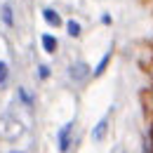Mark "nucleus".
I'll return each instance as SVG.
<instances>
[{
  "mask_svg": "<svg viewBox=\"0 0 153 153\" xmlns=\"http://www.w3.org/2000/svg\"><path fill=\"white\" fill-rule=\"evenodd\" d=\"M71 127H73V125L68 123V125H64V130L59 132V149H61V151H68V146H71Z\"/></svg>",
  "mask_w": 153,
  "mask_h": 153,
  "instance_id": "f257e3e1",
  "label": "nucleus"
},
{
  "mask_svg": "<svg viewBox=\"0 0 153 153\" xmlns=\"http://www.w3.org/2000/svg\"><path fill=\"white\" fill-rule=\"evenodd\" d=\"M87 71H90V68H87V64L78 61V64L71 66V78H73V80H82V78L87 76Z\"/></svg>",
  "mask_w": 153,
  "mask_h": 153,
  "instance_id": "f03ea898",
  "label": "nucleus"
},
{
  "mask_svg": "<svg viewBox=\"0 0 153 153\" xmlns=\"http://www.w3.org/2000/svg\"><path fill=\"white\" fill-rule=\"evenodd\" d=\"M106 127H108V118H104V120H99L94 127V132H92V139L94 141H101L104 137H106Z\"/></svg>",
  "mask_w": 153,
  "mask_h": 153,
  "instance_id": "7ed1b4c3",
  "label": "nucleus"
},
{
  "mask_svg": "<svg viewBox=\"0 0 153 153\" xmlns=\"http://www.w3.org/2000/svg\"><path fill=\"white\" fill-rule=\"evenodd\" d=\"M42 17H45V21H47V24H52V26H59V24H61L54 10H45V12H42Z\"/></svg>",
  "mask_w": 153,
  "mask_h": 153,
  "instance_id": "20e7f679",
  "label": "nucleus"
},
{
  "mask_svg": "<svg viewBox=\"0 0 153 153\" xmlns=\"http://www.w3.org/2000/svg\"><path fill=\"white\" fill-rule=\"evenodd\" d=\"M42 47H45L47 52H54V50H57V40L52 38V36H42Z\"/></svg>",
  "mask_w": 153,
  "mask_h": 153,
  "instance_id": "39448f33",
  "label": "nucleus"
},
{
  "mask_svg": "<svg viewBox=\"0 0 153 153\" xmlns=\"http://www.w3.org/2000/svg\"><path fill=\"white\" fill-rule=\"evenodd\" d=\"M68 33H71V36H80V26H78V21H68Z\"/></svg>",
  "mask_w": 153,
  "mask_h": 153,
  "instance_id": "423d86ee",
  "label": "nucleus"
},
{
  "mask_svg": "<svg viewBox=\"0 0 153 153\" xmlns=\"http://www.w3.org/2000/svg\"><path fill=\"white\" fill-rule=\"evenodd\" d=\"M108 59H111V54H106V57L101 59V64H99V66H97V71H94V76H99V73H101V71H104V66H106V64H108Z\"/></svg>",
  "mask_w": 153,
  "mask_h": 153,
  "instance_id": "0eeeda50",
  "label": "nucleus"
},
{
  "mask_svg": "<svg viewBox=\"0 0 153 153\" xmlns=\"http://www.w3.org/2000/svg\"><path fill=\"white\" fill-rule=\"evenodd\" d=\"M2 19L7 21V24H12V12H10V7H5V10H2Z\"/></svg>",
  "mask_w": 153,
  "mask_h": 153,
  "instance_id": "6e6552de",
  "label": "nucleus"
},
{
  "mask_svg": "<svg viewBox=\"0 0 153 153\" xmlns=\"http://www.w3.org/2000/svg\"><path fill=\"white\" fill-rule=\"evenodd\" d=\"M21 99H24V101H28V104L33 101V99H31V94L26 92V87H21Z\"/></svg>",
  "mask_w": 153,
  "mask_h": 153,
  "instance_id": "1a4fd4ad",
  "label": "nucleus"
},
{
  "mask_svg": "<svg viewBox=\"0 0 153 153\" xmlns=\"http://www.w3.org/2000/svg\"><path fill=\"white\" fill-rule=\"evenodd\" d=\"M7 76V68H5V64H2V61H0V82H2V78Z\"/></svg>",
  "mask_w": 153,
  "mask_h": 153,
  "instance_id": "9d476101",
  "label": "nucleus"
},
{
  "mask_svg": "<svg viewBox=\"0 0 153 153\" xmlns=\"http://www.w3.org/2000/svg\"><path fill=\"white\" fill-rule=\"evenodd\" d=\"M50 76V68L47 66H40V78H47Z\"/></svg>",
  "mask_w": 153,
  "mask_h": 153,
  "instance_id": "9b49d317",
  "label": "nucleus"
},
{
  "mask_svg": "<svg viewBox=\"0 0 153 153\" xmlns=\"http://www.w3.org/2000/svg\"><path fill=\"white\" fill-rule=\"evenodd\" d=\"M144 153H153V149H151V144H149V146H146V149H144Z\"/></svg>",
  "mask_w": 153,
  "mask_h": 153,
  "instance_id": "f8f14e48",
  "label": "nucleus"
},
{
  "mask_svg": "<svg viewBox=\"0 0 153 153\" xmlns=\"http://www.w3.org/2000/svg\"><path fill=\"white\" fill-rule=\"evenodd\" d=\"M14 153H19V151H14Z\"/></svg>",
  "mask_w": 153,
  "mask_h": 153,
  "instance_id": "ddd939ff",
  "label": "nucleus"
}]
</instances>
